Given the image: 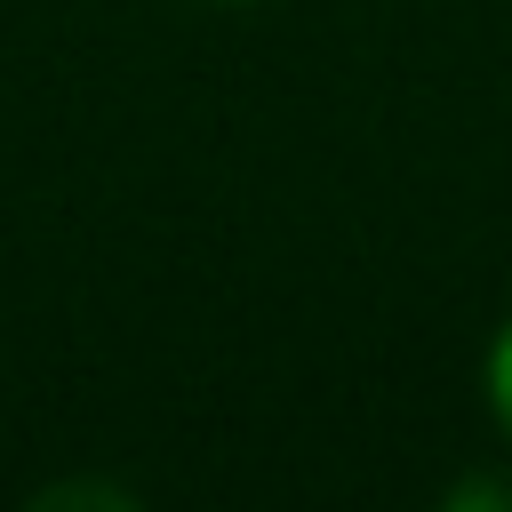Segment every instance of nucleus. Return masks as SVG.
<instances>
[{"mask_svg": "<svg viewBox=\"0 0 512 512\" xmlns=\"http://www.w3.org/2000/svg\"><path fill=\"white\" fill-rule=\"evenodd\" d=\"M488 408H496V424H504V440H512V320H504L496 344H488Z\"/></svg>", "mask_w": 512, "mask_h": 512, "instance_id": "f257e3e1", "label": "nucleus"}]
</instances>
